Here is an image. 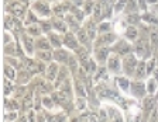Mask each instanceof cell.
Returning a JSON list of instances; mask_svg holds the SVG:
<instances>
[{"label":"cell","instance_id":"52a82bcc","mask_svg":"<svg viewBox=\"0 0 158 122\" xmlns=\"http://www.w3.org/2000/svg\"><path fill=\"white\" fill-rule=\"evenodd\" d=\"M4 28H6V31H9V32H20L23 34V21L20 20V18H16V17L10 16V14L6 13V16H4Z\"/></svg>","mask_w":158,"mask_h":122},{"label":"cell","instance_id":"ac0fdd59","mask_svg":"<svg viewBox=\"0 0 158 122\" xmlns=\"http://www.w3.org/2000/svg\"><path fill=\"white\" fill-rule=\"evenodd\" d=\"M47 36H48V40L54 49H58V48L64 46V34H59L56 31H51L49 34H47Z\"/></svg>","mask_w":158,"mask_h":122},{"label":"cell","instance_id":"f907efd6","mask_svg":"<svg viewBox=\"0 0 158 122\" xmlns=\"http://www.w3.org/2000/svg\"><path fill=\"white\" fill-rule=\"evenodd\" d=\"M13 42V34H10L9 31L4 32V41H3V45H7V44Z\"/></svg>","mask_w":158,"mask_h":122},{"label":"cell","instance_id":"ee69618b","mask_svg":"<svg viewBox=\"0 0 158 122\" xmlns=\"http://www.w3.org/2000/svg\"><path fill=\"white\" fill-rule=\"evenodd\" d=\"M19 118H20L19 111H6L4 112V121H7V122H17Z\"/></svg>","mask_w":158,"mask_h":122},{"label":"cell","instance_id":"f1b7e54d","mask_svg":"<svg viewBox=\"0 0 158 122\" xmlns=\"http://www.w3.org/2000/svg\"><path fill=\"white\" fill-rule=\"evenodd\" d=\"M116 83H117L118 90L122 91H130V86H131V82H130V77L127 76H118L116 77Z\"/></svg>","mask_w":158,"mask_h":122},{"label":"cell","instance_id":"ffe728a7","mask_svg":"<svg viewBox=\"0 0 158 122\" xmlns=\"http://www.w3.org/2000/svg\"><path fill=\"white\" fill-rule=\"evenodd\" d=\"M147 76H148L147 74V59H140L138 60L137 69H135V73H134V77H133V79L144 80Z\"/></svg>","mask_w":158,"mask_h":122},{"label":"cell","instance_id":"3957f363","mask_svg":"<svg viewBox=\"0 0 158 122\" xmlns=\"http://www.w3.org/2000/svg\"><path fill=\"white\" fill-rule=\"evenodd\" d=\"M31 11H34L40 18H49L54 14L52 7L49 6V2L47 0H35L31 6Z\"/></svg>","mask_w":158,"mask_h":122},{"label":"cell","instance_id":"484cf974","mask_svg":"<svg viewBox=\"0 0 158 122\" xmlns=\"http://www.w3.org/2000/svg\"><path fill=\"white\" fill-rule=\"evenodd\" d=\"M21 102H19L16 98L4 97V111H20Z\"/></svg>","mask_w":158,"mask_h":122},{"label":"cell","instance_id":"83f0119b","mask_svg":"<svg viewBox=\"0 0 158 122\" xmlns=\"http://www.w3.org/2000/svg\"><path fill=\"white\" fill-rule=\"evenodd\" d=\"M34 58L43 60L45 63H51L54 62V51H35Z\"/></svg>","mask_w":158,"mask_h":122},{"label":"cell","instance_id":"8d00e7d4","mask_svg":"<svg viewBox=\"0 0 158 122\" xmlns=\"http://www.w3.org/2000/svg\"><path fill=\"white\" fill-rule=\"evenodd\" d=\"M86 107H88V102L85 97H76V100L73 101V108L79 112H85Z\"/></svg>","mask_w":158,"mask_h":122},{"label":"cell","instance_id":"1f68e13d","mask_svg":"<svg viewBox=\"0 0 158 122\" xmlns=\"http://www.w3.org/2000/svg\"><path fill=\"white\" fill-rule=\"evenodd\" d=\"M3 89H4V97H10L13 96L14 91H16V84H14V80H10L4 77V82H3Z\"/></svg>","mask_w":158,"mask_h":122},{"label":"cell","instance_id":"7dc6e473","mask_svg":"<svg viewBox=\"0 0 158 122\" xmlns=\"http://www.w3.org/2000/svg\"><path fill=\"white\" fill-rule=\"evenodd\" d=\"M98 118L100 122H110V116H109V112L106 108H100L98 114Z\"/></svg>","mask_w":158,"mask_h":122},{"label":"cell","instance_id":"9c48e42d","mask_svg":"<svg viewBox=\"0 0 158 122\" xmlns=\"http://www.w3.org/2000/svg\"><path fill=\"white\" fill-rule=\"evenodd\" d=\"M130 93L131 96L137 100H143L145 96H148L147 93V86H145L144 80H133L131 86H130Z\"/></svg>","mask_w":158,"mask_h":122},{"label":"cell","instance_id":"4dcf8cb0","mask_svg":"<svg viewBox=\"0 0 158 122\" xmlns=\"http://www.w3.org/2000/svg\"><path fill=\"white\" fill-rule=\"evenodd\" d=\"M82 69H83V72L88 74V76H95V73L98 72V69H99V66H98V62H96L95 59H89V62L86 63L85 66H82Z\"/></svg>","mask_w":158,"mask_h":122},{"label":"cell","instance_id":"8992f818","mask_svg":"<svg viewBox=\"0 0 158 122\" xmlns=\"http://www.w3.org/2000/svg\"><path fill=\"white\" fill-rule=\"evenodd\" d=\"M110 49H112L113 53H116V55L123 56V58H124V56L133 53V45H131L130 41H127L124 38V40H117L116 41V42L110 46Z\"/></svg>","mask_w":158,"mask_h":122},{"label":"cell","instance_id":"6f0895ef","mask_svg":"<svg viewBox=\"0 0 158 122\" xmlns=\"http://www.w3.org/2000/svg\"><path fill=\"white\" fill-rule=\"evenodd\" d=\"M154 58H155V60H157V65H158V51L154 53Z\"/></svg>","mask_w":158,"mask_h":122},{"label":"cell","instance_id":"680465c9","mask_svg":"<svg viewBox=\"0 0 158 122\" xmlns=\"http://www.w3.org/2000/svg\"><path fill=\"white\" fill-rule=\"evenodd\" d=\"M154 96H155V98H157V100H158V90H157V93H155Z\"/></svg>","mask_w":158,"mask_h":122},{"label":"cell","instance_id":"b9f144b4","mask_svg":"<svg viewBox=\"0 0 158 122\" xmlns=\"http://www.w3.org/2000/svg\"><path fill=\"white\" fill-rule=\"evenodd\" d=\"M128 0H116V3L113 4V11L114 13H122V11L126 10L127 7Z\"/></svg>","mask_w":158,"mask_h":122},{"label":"cell","instance_id":"d590c367","mask_svg":"<svg viewBox=\"0 0 158 122\" xmlns=\"http://www.w3.org/2000/svg\"><path fill=\"white\" fill-rule=\"evenodd\" d=\"M56 105V102L54 101L52 96L51 94H47V96H43V108L47 109V111H51L54 109Z\"/></svg>","mask_w":158,"mask_h":122},{"label":"cell","instance_id":"60d3db41","mask_svg":"<svg viewBox=\"0 0 158 122\" xmlns=\"http://www.w3.org/2000/svg\"><path fill=\"white\" fill-rule=\"evenodd\" d=\"M107 67H103V66H99L98 72L95 73V76H93V79H95V82H102V80H106V77H107Z\"/></svg>","mask_w":158,"mask_h":122},{"label":"cell","instance_id":"816d5d0a","mask_svg":"<svg viewBox=\"0 0 158 122\" xmlns=\"http://www.w3.org/2000/svg\"><path fill=\"white\" fill-rule=\"evenodd\" d=\"M137 3H138V9H140L141 11H144V10H145V7L148 6L147 0H137Z\"/></svg>","mask_w":158,"mask_h":122},{"label":"cell","instance_id":"2e32d148","mask_svg":"<svg viewBox=\"0 0 158 122\" xmlns=\"http://www.w3.org/2000/svg\"><path fill=\"white\" fill-rule=\"evenodd\" d=\"M73 53L76 55V58L79 59V62H81V67L85 66L86 63L89 62V59H90V52H89V48H86V46L81 45L76 51H73Z\"/></svg>","mask_w":158,"mask_h":122},{"label":"cell","instance_id":"cb8c5ba5","mask_svg":"<svg viewBox=\"0 0 158 122\" xmlns=\"http://www.w3.org/2000/svg\"><path fill=\"white\" fill-rule=\"evenodd\" d=\"M64 18H65L66 24H68V27H69V31L76 32V31L81 28V21H79L72 13H68L65 17H64Z\"/></svg>","mask_w":158,"mask_h":122},{"label":"cell","instance_id":"d6a6232c","mask_svg":"<svg viewBox=\"0 0 158 122\" xmlns=\"http://www.w3.org/2000/svg\"><path fill=\"white\" fill-rule=\"evenodd\" d=\"M106 109H107L109 116H110V122H124L122 112L118 111L117 108H114V107H107Z\"/></svg>","mask_w":158,"mask_h":122},{"label":"cell","instance_id":"5bb4252c","mask_svg":"<svg viewBox=\"0 0 158 122\" xmlns=\"http://www.w3.org/2000/svg\"><path fill=\"white\" fill-rule=\"evenodd\" d=\"M69 56H71V51L66 49L65 46L58 48V49H54V60L58 62L59 65H66Z\"/></svg>","mask_w":158,"mask_h":122},{"label":"cell","instance_id":"bcb514c9","mask_svg":"<svg viewBox=\"0 0 158 122\" xmlns=\"http://www.w3.org/2000/svg\"><path fill=\"white\" fill-rule=\"evenodd\" d=\"M38 23V18H37V14L34 11H28L27 17L24 18V25H30V24Z\"/></svg>","mask_w":158,"mask_h":122},{"label":"cell","instance_id":"7bdbcfd3","mask_svg":"<svg viewBox=\"0 0 158 122\" xmlns=\"http://www.w3.org/2000/svg\"><path fill=\"white\" fill-rule=\"evenodd\" d=\"M40 25H41V28H43V32H44V34H49L51 31H54V28H52V21H51V20L43 18V20L40 21Z\"/></svg>","mask_w":158,"mask_h":122},{"label":"cell","instance_id":"e575fe53","mask_svg":"<svg viewBox=\"0 0 158 122\" xmlns=\"http://www.w3.org/2000/svg\"><path fill=\"white\" fill-rule=\"evenodd\" d=\"M126 21L128 23V25H135L137 27L138 24L143 23V16L138 13H131V14H127L126 17Z\"/></svg>","mask_w":158,"mask_h":122},{"label":"cell","instance_id":"7c38bea8","mask_svg":"<svg viewBox=\"0 0 158 122\" xmlns=\"http://www.w3.org/2000/svg\"><path fill=\"white\" fill-rule=\"evenodd\" d=\"M64 46H65L66 49L71 51V52L76 51L79 46H81V44H79V41H78V36H76L75 32L68 31V32L64 34Z\"/></svg>","mask_w":158,"mask_h":122},{"label":"cell","instance_id":"d6986e66","mask_svg":"<svg viewBox=\"0 0 158 122\" xmlns=\"http://www.w3.org/2000/svg\"><path fill=\"white\" fill-rule=\"evenodd\" d=\"M51 21H52V28H54V31H56V32L65 34V32H68V31H69L68 24H66L65 18H62V17H56V16H55V18H52Z\"/></svg>","mask_w":158,"mask_h":122},{"label":"cell","instance_id":"74e56055","mask_svg":"<svg viewBox=\"0 0 158 122\" xmlns=\"http://www.w3.org/2000/svg\"><path fill=\"white\" fill-rule=\"evenodd\" d=\"M79 122H100L96 114L92 112H82L79 115Z\"/></svg>","mask_w":158,"mask_h":122},{"label":"cell","instance_id":"5b68a950","mask_svg":"<svg viewBox=\"0 0 158 122\" xmlns=\"http://www.w3.org/2000/svg\"><path fill=\"white\" fill-rule=\"evenodd\" d=\"M20 44H21V48H23V52L27 56H34L35 55V40L34 36H31L30 34H27L24 31L23 34H20Z\"/></svg>","mask_w":158,"mask_h":122},{"label":"cell","instance_id":"94428289","mask_svg":"<svg viewBox=\"0 0 158 122\" xmlns=\"http://www.w3.org/2000/svg\"><path fill=\"white\" fill-rule=\"evenodd\" d=\"M157 109H158V104H157Z\"/></svg>","mask_w":158,"mask_h":122},{"label":"cell","instance_id":"91938a15","mask_svg":"<svg viewBox=\"0 0 158 122\" xmlns=\"http://www.w3.org/2000/svg\"><path fill=\"white\" fill-rule=\"evenodd\" d=\"M47 2H49V3H51V2H54V0H47Z\"/></svg>","mask_w":158,"mask_h":122},{"label":"cell","instance_id":"ba28073f","mask_svg":"<svg viewBox=\"0 0 158 122\" xmlns=\"http://www.w3.org/2000/svg\"><path fill=\"white\" fill-rule=\"evenodd\" d=\"M106 67H107L109 73H112V74H120V73H123V59L122 56L116 55V53H113V55L109 56L107 62H106Z\"/></svg>","mask_w":158,"mask_h":122},{"label":"cell","instance_id":"db71d44e","mask_svg":"<svg viewBox=\"0 0 158 122\" xmlns=\"http://www.w3.org/2000/svg\"><path fill=\"white\" fill-rule=\"evenodd\" d=\"M151 77H152V79H154V80H155V82H157V83H158V67H157V69H155V70H154V72H152Z\"/></svg>","mask_w":158,"mask_h":122},{"label":"cell","instance_id":"7402d4cb","mask_svg":"<svg viewBox=\"0 0 158 122\" xmlns=\"http://www.w3.org/2000/svg\"><path fill=\"white\" fill-rule=\"evenodd\" d=\"M31 73L28 72V70H26L23 67V69L17 70V77H16V82L19 83L20 86H27L30 82H31Z\"/></svg>","mask_w":158,"mask_h":122},{"label":"cell","instance_id":"11a10c76","mask_svg":"<svg viewBox=\"0 0 158 122\" xmlns=\"http://www.w3.org/2000/svg\"><path fill=\"white\" fill-rule=\"evenodd\" d=\"M20 3H23V4H26V6H28L30 3H31V0H19Z\"/></svg>","mask_w":158,"mask_h":122},{"label":"cell","instance_id":"f5cc1de1","mask_svg":"<svg viewBox=\"0 0 158 122\" xmlns=\"http://www.w3.org/2000/svg\"><path fill=\"white\" fill-rule=\"evenodd\" d=\"M68 3H71L72 6H76V7H81V6H83V2L85 0H66Z\"/></svg>","mask_w":158,"mask_h":122},{"label":"cell","instance_id":"30bf717a","mask_svg":"<svg viewBox=\"0 0 158 122\" xmlns=\"http://www.w3.org/2000/svg\"><path fill=\"white\" fill-rule=\"evenodd\" d=\"M117 40H118L117 34L112 32V31H109V32H102V34H99L98 38L95 40L93 46H112Z\"/></svg>","mask_w":158,"mask_h":122},{"label":"cell","instance_id":"6da1fadb","mask_svg":"<svg viewBox=\"0 0 158 122\" xmlns=\"http://www.w3.org/2000/svg\"><path fill=\"white\" fill-rule=\"evenodd\" d=\"M133 53L137 56L138 59H148L150 58V55L152 53V49L148 35L144 36L140 34L137 41H134V44H133Z\"/></svg>","mask_w":158,"mask_h":122},{"label":"cell","instance_id":"f546056e","mask_svg":"<svg viewBox=\"0 0 158 122\" xmlns=\"http://www.w3.org/2000/svg\"><path fill=\"white\" fill-rule=\"evenodd\" d=\"M26 32L30 34L31 36H34V38H38V36H41L44 34L43 32V28H41V25H40V21H38V23H34V24L27 25Z\"/></svg>","mask_w":158,"mask_h":122},{"label":"cell","instance_id":"681fc988","mask_svg":"<svg viewBox=\"0 0 158 122\" xmlns=\"http://www.w3.org/2000/svg\"><path fill=\"white\" fill-rule=\"evenodd\" d=\"M65 115L64 114H54L48 115V122H65Z\"/></svg>","mask_w":158,"mask_h":122},{"label":"cell","instance_id":"277c9868","mask_svg":"<svg viewBox=\"0 0 158 122\" xmlns=\"http://www.w3.org/2000/svg\"><path fill=\"white\" fill-rule=\"evenodd\" d=\"M138 58L134 55V53H130V55L124 56L123 58V74L127 77H134V73L135 69H137V65H138Z\"/></svg>","mask_w":158,"mask_h":122},{"label":"cell","instance_id":"9a60e30c","mask_svg":"<svg viewBox=\"0 0 158 122\" xmlns=\"http://www.w3.org/2000/svg\"><path fill=\"white\" fill-rule=\"evenodd\" d=\"M34 97H35V91L34 90H28L26 96L21 98V109L24 112H28L30 109L34 108Z\"/></svg>","mask_w":158,"mask_h":122},{"label":"cell","instance_id":"f6af8a7d","mask_svg":"<svg viewBox=\"0 0 158 122\" xmlns=\"http://www.w3.org/2000/svg\"><path fill=\"white\" fill-rule=\"evenodd\" d=\"M4 55L6 56H17V52H16V44L10 42L7 45H4Z\"/></svg>","mask_w":158,"mask_h":122},{"label":"cell","instance_id":"44dd1931","mask_svg":"<svg viewBox=\"0 0 158 122\" xmlns=\"http://www.w3.org/2000/svg\"><path fill=\"white\" fill-rule=\"evenodd\" d=\"M75 34H76V36H78L79 44H81V45H83V46H86V48H89V45L93 42V41L90 40V36H89L88 31L85 30V27H81V28H79Z\"/></svg>","mask_w":158,"mask_h":122},{"label":"cell","instance_id":"603a6c76","mask_svg":"<svg viewBox=\"0 0 158 122\" xmlns=\"http://www.w3.org/2000/svg\"><path fill=\"white\" fill-rule=\"evenodd\" d=\"M140 36V30H138V27L135 25H127L124 30V38L130 42H134L137 41V38Z\"/></svg>","mask_w":158,"mask_h":122},{"label":"cell","instance_id":"e0dca14e","mask_svg":"<svg viewBox=\"0 0 158 122\" xmlns=\"http://www.w3.org/2000/svg\"><path fill=\"white\" fill-rule=\"evenodd\" d=\"M66 67L69 69V72H71L72 76H76V74L81 72V62H79V59L76 58L75 53H71L68 62H66Z\"/></svg>","mask_w":158,"mask_h":122},{"label":"cell","instance_id":"4316f807","mask_svg":"<svg viewBox=\"0 0 158 122\" xmlns=\"http://www.w3.org/2000/svg\"><path fill=\"white\" fill-rule=\"evenodd\" d=\"M73 93L76 94V97H86V86L83 80L75 79L73 80Z\"/></svg>","mask_w":158,"mask_h":122},{"label":"cell","instance_id":"ab89813d","mask_svg":"<svg viewBox=\"0 0 158 122\" xmlns=\"http://www.w3.org/2000/svg\"><path fill=\"white\" fill-rule=\"evenodd\" d=\"M145 86H147V93H148V94L154 96L155 93H157V90H158V83L155 82L152 77L147 79V82H145Z\"/></svg>","mask_w":158,"mask_h":122},{"label":"cell","instance_id":"f35d334b","mask_svg":"<svg viewBox=\"0 0 158 122\" xmlns=\"http://www.w3.org/2000/svg\"><path fill=\"white\" fill-rule=\"evenodd\" d=\"M95 4H96L95 0H85V2H83L82 10H83V13H85V16H86V17L92 16L93 9H95Z\"/></svg>","mask_w":158,"mask_h":122},{"label":"cell","instance_id":"7a4b0ae2","mask_svg":"<svg viewBox=\"0 0 158 122\" xmlns=\"http://www.w3.org/2000/svg\"><path fill=\"white\" fill-rule=\"evenodd\" d=\"M6 11H7V14L16 17V18H20V20H24L27 17V14H28L27 6L23 3H20L19 0H11L10 3H7Z\"/></svg>","mask_w":158,"mask_h":122},{"label":"cell","instance_id":"d4e9b609","mask_svg":"<svg viewBox=\"0 0 158 122\" xmlns=\"http://www.w3.org/2000/svg\"><path fill=\"white\" fill-rule=\"evenodd\" d=\"M35 48H37V51H52L54 49L48 40V36H38L35 40Z\"/></svg>","mask_w":158,"mask_h":122},{"label":"cell","instance_id":"4fadbf2b","mask_svg":"<svg viewBox=\"0 0 158 122\" xmlns=\"http://www.w3.org/2000/svg\"><path fill=\"white\" fill-rule=\"evenodd\" d=\"M59 69H61V65H59L58 62H51L48 63V66H47V70L45 73H44V77H45L48 82H51L54 84L56 80V77H58V73H59Z\"/></svg>","mask_w":158,"mask_h":122},{"label":"cell","instance_id":"836d02e7","mask_svg":"<svg viewBox=\"0 0 158 122\" xmlns=\"http://www.w3.org/2000/svg\"><path fill=\"white\" fill-rule=\"evenodd\" d=\"M3 73H4V77H6V79H10V80H14V82H16V77H17L16 67H13L11 65H9V63H4Z\"/></svg>","mask_w":158,"mask_h":122},{"label":"cell","instance_id":"9f6ffc18","mask_svg":"<svg viewBox=\"0 0 158 122\" xmlns=\"http://www.w3.org/2000/svg\"><path fill=\"white\" fill-rule=\"evenodd\" d=\"M147 3H148V4H157L158 0H147Z\"/></svg>","mask_w":158,"mask_h":122},{"label":"cell","instance_id":"c3c4849f","mask_svg":"<svg viewBox=\"0 0 158 122\" xmlns=\"http://www.w3.org/2000/svg\"><path fill=\"white\" fill-rule=\"evenodd\" d=\"M110 28H112V24L109 23V21H100V23H99V34L109 32Z\"/></svg>","mask_w":158,"mask_h":122},{"label":"cell","instance_id":"8fae6325","mask_svg":"<svg viewBox=\"0 0 158 122\" xmlns=\"http://www.w3.org/2000/svg\"><path fill=\"white\" fill-rule=\"evenodd\" d=\"M110 53H112L110 46H93V59L99 65H106Z\"/></svg>","mask_w":158,"mask_h":122}]
</instances>
